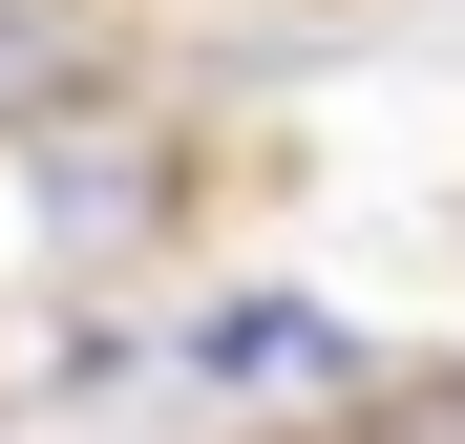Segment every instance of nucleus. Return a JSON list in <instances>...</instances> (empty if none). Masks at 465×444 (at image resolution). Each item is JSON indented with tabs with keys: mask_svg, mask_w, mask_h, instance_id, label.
Returning <instances> with one entry per match:
<instances>
[{
	"mask_svg": "<svg viewBox=\"0 0 465 444\" xmlns=\"http://www.w3.org/2000/svg\"><path fill=\"white\" fill-rule=\"evenodd\" d=\"M64 127H127V22L106 0H0V148H64Z\"/></svg>",
	"mask_w": 465,
	"mask_h": 444,
	"instance_id": "f257e3e1",
	"label": "nucleus"
},
{
	"mask_svg": "<svg viewBox=\"0 0 465 444\" xmlns=\"http://www.w3.org/2000/svg\"><path fill=\"white\" fill-rule=\"evenodd\" d=\"M191 381H360V339L318 296H191Z\"/></svg>",
	"mask_w": 465,
	"mask_h": 444,
	"instance_id": "f03ea898",
	"label": "nucleus"
},
{
	"mask_svg": "<svg viewBox=\"0 0 465 444\" xmlns=\"http://www.w3.org/2000/svg\"><path fill=\"white\" fill-rule=\"evenodd\" d=\"M148 212H170V170H148V148H85V127L43 148V233H64V254H127Z\"/></svg>",
	"mask_w": 465,
	"mask_h": 444,
	"instance_id": "7ed1b4c3",
	"label": "nucleus"
}]
</instances>
